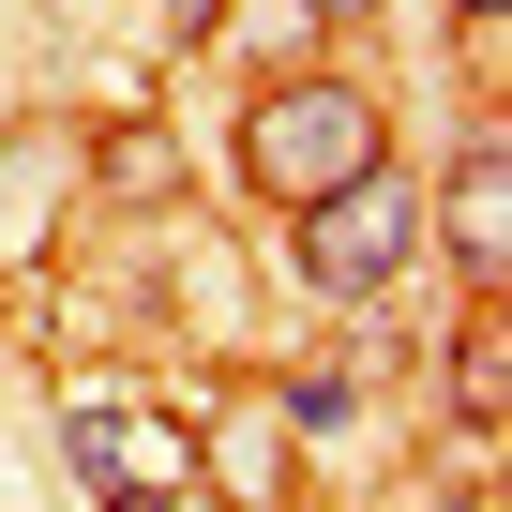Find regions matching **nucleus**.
Returning a JSON list of instances; mask_svg holds the SVG:
<instances>
[{
  "label": "nucleus",
  "instance_id": "obj_1",
  "mask_svg": "<svg viewBox=\"0 0 512 512\" xmlns=\"http://www.w3.org/2000/svg\"><path fill=\"white\" fill-rule=\"evenodd\" d=\"M362 166H392V121H377L362 76H272V91L241 106V181L272 196V211H302V196H332Z\"/></svg>",
  "mask_w": 512,
  "mask_h": 512
},
{
  "label": "nucleus",
  "instance_id": "obj_2",
  "mask_svg": "<svg viewBox=\"0 0 512 512\" xmlns=\"http://www.w3.org/2000/svg\"><path fill=\"white\" fill-rule=\"evenodd\" d=\"M407 256H422V196H407L392 166H362V181L302 196V287H317V302H377Z\"/></svg>",
  "mask_w": 512,
  "mask_h": 512
},
{
  "label": "nucleus",
  "instance_id": "obj_3",
  "mask_svg": "<svg viewBox=\"0 0 512 512\" xmlns=\"http://www.w3.org/2000/svg\"><path fill=\"white\" fill-rule=\"evenodd\" d=\"M437 241H452V272L497 302V272H512V151H497V121H467L452 196H437Z\"/></svg>",
  "mask_w": 512,
  "mask_h": 512
},
{
  "label": "nucleus",
  "instance_id": "obj_4",
  "mask_svg": "<svg viewBox=\"0 0 512 512\" xmlns=\"http://www.w3.org/2000/svg\"><path fill=\"white\" fill-rule=\"evenodd\" d=\"M497 392H512V317L467 302V332H452V422H467V467H497Z\"/></svg>",
  "mask_w": 512,
  "mask_h": 512
},
{
  "label": "nucleus",
  "instance_id": "obj_5",
  "mask_svg": "<svg viewBox=\"0 0 512 512\" xmlns=\"http://www.w3.org/2000/svg\"><path fill=\"white\" fill-rule=\"evenodd\" d=\"M166 16H181V46H211V31H226V0H166Z\"/></svg>",
  "mask_w": 512,
  "mask_h": 512
},
{
  "label": "nucleus",
  "instance_id": "obj_6",
  "mask_svg": "<svg viewBox=\"0 0 512 512\" xmlns=\"http://www.w3.org/2000/svg\"><path fill=\"white\" fill-rule=\"evenodd\" d=\"M452 16H467V46H482V61H497V16H512V0H452Z\"/></svg>",
  "mask_w": 512,
  "mask_h": 512
},
{
  "label": "nucleus",
  "instance_id": "obj_7",
  "mask_svg": "<svg viewBox=\"0 0 512 512\" xmlns=\"http://www.w3.org/2000/svg\"><path fill=\"white\" fill-rule=\"evenodd\" d=\"M302 16H377V0H302Z\"/></svg>",
  "mask_w": 512,
  "mask_h": 512
}]
</instances>
